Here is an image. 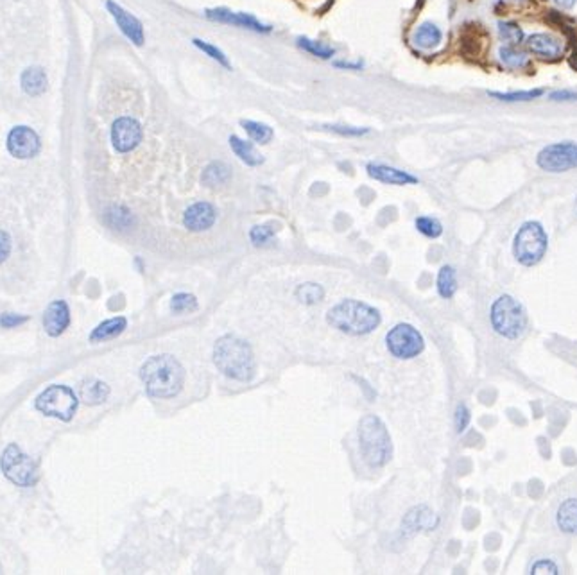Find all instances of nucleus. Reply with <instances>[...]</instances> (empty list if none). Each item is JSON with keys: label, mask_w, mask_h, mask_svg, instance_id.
<instances>
[{"label": "nucleus", "mask_w": 577, "mask_h": 575, "mask_svg": "<svg viewBox=\"0 0 577 575\" xmlns=\"http://www.w3.org/2000/svg\"><path fill=\"white\" fill-rule=\"evenodd\" d=\"M27 315H20V314H11V312H6V314L0 315V327L2 328H16L20 324L27 323Z\"/></svg>", "instance_id": "nucleus-38"}, {"label": "nucleus", "mask_w": 577, "mask_h": 575, "mask_svg": "<svg viewBox=\"0 0 577 575\" xmlns=\"http://www.w3.org/2000/svg\"><path fill=\"white\" fill-rule=\"evenodd\" d=\"M70 324V310L63 300L52 301L44 314V328L51 337H60Z\"/></svg>", "instance_id": "nucleus-16"}, {"label": "nucleus", "mask_w": 577, "mask_h": 575, "mask_svg": "<svg viewBox=\"0 0 577 575\" xmlns=\"http://www.w3.org/2000/svg\"><path fill=\"white\" fill-rule=\"evenodd\" d=\"M229 147L234 149V153L237 154L239 160L244 162L246 165L258 167L264 163V156L258 153L257 147H255L251 142H248V140L239 138L237 134H232V137H229Z\"/></svg>", "instance_id": "nucleus-19"}, {"label": "nucleus", "mask_w": 577, "mask_h": 575, "mask_svg": "<svg viewBox=\"0 0 577 575\" xmlns=\"http://www.w3.org/2000/svg\"><path fill=\"white\" fill-rule=\"evenodd\" d=\"M241 126L248 133V137L257 144H269L273 138V129L264 122H257V120H242Z\"/></svg>", "instance_id": "nucleus-27"}, {"label": "nucleus", "mask_w": 577, "mask_h": 575, "mask_svg": "<svg viewBox=\"0 0 577 575\" xmlns=\"http://www.w3.org/2000/svg\"><path fill=\"white\" fill-rule=\"evenodd\" d=\"M531 574H559V568L549 560H540L538 563L533 564Z\"/></svg>", "instance_id": "nucleus-40"}, {"label": "nucleus", "mask_w": 577, "mask_h": 575, "mask_svg": "<svg viewBox=\"0 0 577 575\" xmlns=\"http://www.w3.org/2000/svg\"><path fill=\"white\" fill-rule=\"evenodd\" d=\"M329 323L343 334L366 335L380 324V314L376 308L355 300H346L330 308L326 315Z\"/></svg>", "instance_id": "nucleus-3"}, {"label": "nucleus", "mask_w": 577, "mask_h": 575, "mask_svg": "<svg viewBox=\"0 0 577 575\" xmlns=\"http://www.w3.org/2000/svg\"><path fill=\"white\" fill-rule=\"evenodd\" d=\"M104 221L113 229H127L133 225V215H131V212L126 206L111 205L104 212Z\"/></svg>", "instance_id": "nucleus-26"}, {"label": "nucleus", "mask_w": 577, "mask_h": 575, "mask_svg": "<svg viewBox=\"0 0 577 575\" xmlns=\"http://www.w3.org/2000/svg\"><path fill=\"white\" fill-rule=\"evenodd\" d=\"M470 423V410H468L467 405H459L457 410H455V430L459 434L464 432Z\"/></svg>", "instance_id": "nucleus-39"}, {"label": "nucleus", "mask_w": 577, "mask_h": 575, "mask_svg": "<svg viewBox=\"0 0 577 575\" xmlns=\"http://www.w3.org/2000/svg\"><path fill=\"white\" fill-rule=\"evenodd\" d=\"M443 39V32L432 22H425V24L419 25L418 29L412 34V42L414 45H418L419 49H434L441 44Z\"/></svg>", "instance_id": "nucleus-23"}, {"label": "nucleus", "mask_w": 577, "mask_h": 575, "mask_svg": "<svg viewBox=\"0 0 577 575\" xmlns=\"http://www.w3.org/2000/svg\"><path fill=\"white\" fill-rule=\"evenodd\" d=\"M9 253H11V239L8 233L0 229V264L8 258Z\"/></svg>", "instance_id": "nucleus-42"}, {"label": "nucleus", "mask_w": 577, "mask_h": 575, "mask_svg": "<svg viewBox=\"0 0 577 575\" xmlns=\"http://www.w3.org/2000/svg\"><path fill=\"white\" fill-rule=\"evenodd\" d=\"M329 131H334V133L337 134H343V137H360V134H366L368 133V129L364 127V129H360V127H350V126H324Z\"/></svg>", "instance_id": "nucleus-41"}, {"label": "nucleus", "mask_w": 577, "mask_h": 575, "mask_svg": "<svg viewBox=\"0 0 577 575\" xmlns=\"http://www.w3.org/2000/svg\"><path fill=\"white\" fill-rule=\"evenodd\" d=\"M498 34L509 45H516L524 39L522 29L518 27L516 24H511V22H500L498 24Z\"/></svg>", "instance_id": "nucleus-34"}, {"label": "nucleus", "mask_w": 577, "mask_h": 575, "mask_svg": "<svg viewBox=\"0 0 577 575\" xmlns=\"http://www.w3.org/2000/svg\"><path fill=\"white\" fill-rule=\"evenodd\" d=\"M498 56H500V61H502L506 67L511 68H522L526 67L529 58H527L526 52L518 51L514 47H502L498 51Z\"/></svg>", "instance_id": "nucleus-30"}, {"label": "nucleus", "mask_w": 577, "mask_h": 575, "mask_svg": "<svg viewBox=\"0 0 577 575\" xmlns=\"http://www.w3.org/2000/svg\"><path fill=\"white\" fill-rule=\"evenodd\" d=\"M229 177H232V170H229V167L226 165V163L212 162L205 170H203L201 182L205 183L206 187H217L228 183Z\"/></svg>", "instance_id": "nucleus-25"}, {"label": "nucleus", "mask_w": 577, "mask_h": 575, "mask_svg": "<svg viewBox=\"0 0 577 575\" xmlns=\"http://www.w3.org/2000/svg\"><path fill=\"white\" fill-rule=\"evenodd\" d=\"M214 362L228 379L248 382L255 377L253 351L246 341L235 335H224L215 343Z\"/></svg>", "instance_id": "nucleus-2"}, {"label": "nucleus", "mask_w": 577, "mask_h": 575, "mask_svg": "<svg viewBox=\"0 0 577 575\" xmlns=\"http://www.w3.org/2000/svg\"><path fill=\"white\" fill-rule=\"evenodd\" d=\"M543 90H527V91H511V94H498V91H491V97L498 99V101H507V103H514V101H533V99L540 97Z\"/></svg>", "instance_id": "nucleus-36"}, {"label": "nucleus", "mask_w": 577, "mask_h": 575, "mask_svg": "<svg viewBox=\"0 0 577 575\" xmlns=\"http://www.w3.org/2000/svg\"><path fill=\"white\" fill-rule=\"evenodd\" d=\"M249 239L253 242L255 246H265L274 239V228L271 225H264V226H255L249 232Z\"/></svg>", "instance_id": "nucleus-37"}, {"label": "nucleus", "mask_w": 577, "mask_h": 575, "mask_svg": "<svg viewBox=\"0 0 577 575\" xmlns=\"http://www.w3.org/2000/svg\"><path fill=\"white\" fill-rule=\"evenodd\" d=\"M388 348L396 359H412L423 351V337L411 324H396L386 337Z\"/></svg>", "instance_id": "nucleus-10"}, {"label": "nucleus", "mask_w": 577, "mask_h": 575, "mask_svg": "<svg viewBox=\"0 0 577 575\" xmlns=\"http://www.w3.org/2000/svg\"><path fill=\"white\" fill-rule=\"evenodd\" d=\"M324 291L316 284H303L298 287L296 298L305 305H316L323 300Z\"/></svg>", "instance_id": "nucleus-31"}, {"label": "nucleus", "mask_w": 577, "mask_h": 575, "mask_svg": "<svg viewBox=\"0 0 577 575\" xmlns=\"http://www.w3.org/2000/svg\"><path fill=\"white\" fill-rule=\"evenodd\" d=\"M416 228H418L419 233H423L429 239H438L441 233H443V226L438 219H432V217H418L416 219Z\"/></svg>", "instance_id": "nucleus-33"}, {"label": "nucleus", "mask_w": 577, "mask_h": 575, "mask_svg": "<svg viewBox=\"0 0 577 575\" xmlns=\"http://www.w3.org/2000/svg\"><path fill=\"white\" fill-rule=\"evenodd\" d=\"M108 11L111 13L113 20L117 22L119 29L122 31V34L129 39L131 44H134L137 47L144 45V27L142 22H140L137 16H133L131 13H127L122 6L115 4L113 0H108L106 2Z\"/></svg>", "instance_id": "nucleus-14"}, {"label": "nucleus", "mask_w": 577, "mask_h": 575, "mask_svg": "<svg viewBox=\"0 0 577 575\" xmlns=\"http://www.w3.org/2000/svg\"><path fill=\"white\" fill-rule=\"evenodd\" d=\"M108 394H110V387L104 382H101V380L88 379L80 384V396L84 403H88V405L103 403L104 400L108 398Z\"/></svg>", "instance_id": "nucleus-22"}, {"label": "nucleus", "mask_w": 577, "mask_h": 575, "mask_svg": "<svg viewBox=\"0 0 577 575\" xmlns=\"http://www.w3.org/2000/svg\"><path fill=\"white\" fill-rule=\"evenodd\" d=\"M298 47L303 49V51H307L309 54L316 56V58H321V59H330L334 54H336V51H334L332 47H329V45L321 44V42H316V39H310V38H298Z\"/></svg>", "instance_id": "nucleus-29"}, {"label": "nucleus", "mask_w": 577, "mask_h": 575, "mask_svg": "<svg viewBox=\"0 0 577 575\" xmlns=\"http://www.w3.org/2000/svg\"><path fill=\"white\" fill-rule=\"evenodd\" d=\"M8 151L18 160H27L40 151V138L31 127L16 126L8 134Z\"/></svg>", "instance_id": "nucleus-12"}, {"label": "nucleus", "mask_w": 577, "mask_h": 575, "mask_svg": "<svg viewBox=\"0 0 577 575\" xmlns=\"http://www.w3.org/2000/svg\"><path fill=\"white\" fill-rule=\"evenodd\" d=\"M556 524L565 534H577V498H566L557 507Z\"/></svg>", "instance_id": "nucleus-20"}, {"label": "nucleus", "mask_w": 577, "mask_h": 575, "mask_svg": "<svg viewBox=\"0 0 577 575\" xmlns=\"http://www.w3.org/2000/svg\"><path fill=\"white\" fill-rule=\"evenodd\" d=\"M368 174L376 179V182L382 183H389V185H411V183H416L414 176L411 174L403 172V170L395 169V167L383 165V163H368Z\"/></svg>", "instance_id": "nucleus-17"}, {"label": "nucleus", "mask_w": 577, "mask_h": 575, "mask_svg": "<svg viewBox=\"0 0 577 575\" xmlns=\"http://www.w3.org/2000/svg\"><path fill=\"white\" fill-rule=\"evenodd\" d=\"M550 99H552V101H576L577 91L556 90V91H552V94H550Z\"/></svg>", "instance_id": "nucleus-43"}, {"label": "nucleus", "mask_w": 577, "mask_h": 575, "mask_svg": "<svg viewBox=\"0 0 577 575\" xmlns=\"http://www.w3.org/2000/svg\"><path fill=\"white\" fill-rule=\"evenodd\" d=\"M126 327H127V321H126V317H122V315L113 317V320H108L94 328V331L90 334V341L91 343H104V341L115 339L117 335H120L124 330H126Z\"/></svg>", "instance_id": "nucleus-21"}, {"label": "nucleus", "mask_w": 577, "mask_h": 575, "mask_svg": "<svg viewBox=\"0 0 577 575\" xmlns=\"http://www.w3.org/2000/svg\"><path fill=\"white\" fill-rule=\"evenodd\" d=\"M80 405V400L74 391L67 386H49L40 396L36 398V409L45 416L58 418L61 422H70Z\"/></svg>", "instance_id": "nucleus-7"}, {"label": "nucleus", "mask_w": 577, "mask_h": 575, "mask_svg": "<svg viewBox=\"0 0 577 575\" xmlns=\"http://www.w3.org/2000/svg\"><path fill=\"white\" fill-rule=\"evenodd\" d=\"M170 308L176 314H185V312H192L198 308V300L194 294H186V292H179V294L172 296L170 301Z\"/></svg>", "instance_id": "nucleus-32"}, {"label": "nucleus", "mask_w": 577, "mask_h": 575, "mask_svg": "<svg viewBox=\"0 0 577 575\" xmlns=\"http://www.w3.org/2000/svg\"><path fill=\"white\" fill-rule=\"evenodd\" d=\"M337 68H352V70H359L362 67V63H348V61H337L336 63Z\"/></svg>", "instance_id": "nucleus-44"}, {"label": "nucleus", "mask_w": 577, "mask_h": 575, "mask_svg": "<svg viewBox=\"0 0 577 575\" xmlns=\"http://www.w3.org/2000/svg\"><path fill=\"white\" fill-rule=\"evenodd\" d=\"M527 47L534 52V54L542 56V58H557L562 54L563 47L554 36L550 34H533L527 39Z\"/></svg>", "instance_id": "nucleus-18"}, {"label": "nucleus", "mask_w": 577, "mask_h": 575, "mask_svg": "<svg viewBox=\"0 0 577 575\" xmlns=\"http://www.w3.org/2000/svg\"><path fill=\"white\" fill-rule=\"evenodd\" d=\"M20 83L27 95H42L47 90V75L40 67H31L22 74Z\"/></svg>", "instance_id": "nucleus-24"}, {"label": "nucleus", "mask_w": 577, "mask_h": 575, "mask_svg": "<svg viewBox=\"0 0 577 575\" xmlns=\"http://www.w3.org/2000/svg\"><path fill=\"white\" fill-rule=\"evenodd\" d=\"M549 248V236L543 226L536 221H529L522 225L514 236L513 253L514 258L522 265H536L545 256Z\"/></svg>", "instance_id": "nucleus-6"}, {"label": "nucleus", "mask_w": 577, "mask_h": 575, "mask_svg": "<svg viewBox=\"0 0 577 575\" xmlns=\"http://www.w3.org/2000/svg\"><path fill=\"white\" fill-rule=\"evenodd\" d=\"M215 219H217V210L214 208V205H210L206 201L194 203L183 213V225L190 232H205V229H210L214 226Z\"/></svg>", "instance_id": "nucleus-15"}, {"label": "nucleus", "mask_w": 577, "mask_h": 575, "mask_svg": "<svg viewBox=\"0 0 577 575\" xmlns=\"http://www.w3.org/2000/svg\"><path fill=\"white\" fill-rule=\"evenodd\" d=\"M538 167L547 172H566L577 167V144L557 142L543 147L538 154Z\"/></svg>", "instance_id": "nucleus-9"}, {"label": "nucleus", "mask_w": 577, "mask_h": 575, "mask_svg": "<svg viewBox=\"0 0 577 575\" xmlns=\"http://www.w3.org/2000/svg\"><path fill=\"white\" fill-rule=\"evenodd\" d=\"M554 2L563 9H572L576 6V0H554Z\"/></svg>", "instance_id": "nucleus-45"}, {"label": "nucleus", "mask_w": 577, "mask_h": 575, "mask_svg": "<svg viewBox=\"0 0 577 575\" xmlns=\"http://www.w3.org/2000/svg\"><path fill=\"white\" fill-rule=\"evenodd\" d=\"M206 18L215 20V22H221V24H232L237 25V27L242 29H249V31L255 32H271V25L262 24L260 20H257L255 16L248 15V13H237V11H229L226 8H215V9H206Z\"/></svg>", "instance_id": "nucleus-13"}, {"label": "nucleus", "mask_w": 577, "mask_h": 575, "mask_svg": "<svg viewBox=\"0 0 577 575\" xmlns=\"http://www.w3.org/2000/svg\"><path fill=\"white\" fill-rule=\"evenodd\" d=\"M192 44H194L196 47L199 49V51L205 52L206 56H210V58H212V59H215V61H217L219 65H222V67H224V68H232V65H229L228 58H226V54L221 51V49H217V47H215V45L206 44V42H203V39H198V38L192 39Z\"/></svg>", "instance_id": "nucleus-35"}, {"label": "nucleus", "mask_w": 577, "mask_h": 575, "mask_svg": "<svg viewBox=\"0 0 577 575\" xmlns=\"http://www.w3.org/2000/svg\"><path fill=\"white\" fill-rule=\"evenodd\" d=\"M491 324L498 335L511 341L518 339L527 327L526 310L511 296H500L491 305Z\"/></svg>", "instance_id": "nucleus-5"}, {"label": "nucleus", "mask_w": 577, "mask_h": 575, "mask_svg": "<svg viewBox=\"0 0 577 575\" xmlns=\"http://www.w3.org/2000/svg\"><path fill=\"white\" fill-rule=\"evenodd\" d=\"M146 391L153 398H172L185 384V369L172 355H155L140 367Z\"/></svg>", "instance_id": "nucleus-1"}, {"label": "nucleus", "mask_w": 577, "mask_h": 575, "mask_svg": "<svg viewBox=\"0 0 577 575\" xmlns=\"http://www.w3.org/2000/svg\"><path fill=\"white\" fill-rule=\"evenodd\" d=\"M0 468H2V473H4L8 481L20 486V488L34 486L36 481H38L36 462L29 455H25L16 445H9L4 450L2 459H0Z\"/></svg>", "instance_id": "nucleus-8"}, {"label": "nucleus", "mask_w": 577, "mask_h": 575, "mask_svg": "<svg viewBox=\"0 0 577 575\" xmlns=\"http://www.w3.org/2000/svg\"><path fill=\"white\" fill-rule=\"evenodd\" d=\"M359 443L364 461L369 466H383L391 459L393 446L389 432L382 419L376 416H364L359 423Z\"/></svg>", "instance_id": "nucleus-4"}, {"label": "nucleus", "mask_w": 577, "mask_h": 575, "mask_svg": "<svg viewBox=\"0 0 577 575\" xmlns=\"http://www.w3.org/2000/svg\"><path fill=\"white\" fill-rule=\"evenodd\" d=\"M438 291L439 294L450 300L452 296L457 291V276H455V269L450 265H445L438 274Z\"/></svg>", "instance_id": "nucleus-28"}, {"label": "nucleus", "mask_w": 577, "mask_h": 575, "mask_svg": "<svg viewBox=\"0 0 577 575\" xmlns=\"http://www.w3.org/2000/svg\"><path fill=\"white\" fill-rule=\"evenodd\" d=\"M142 142V126L134 118L122 117L111 127V144L119 153H129Z\"/></svg>", "instance_id": "nucleus-11"}]
</instances>
